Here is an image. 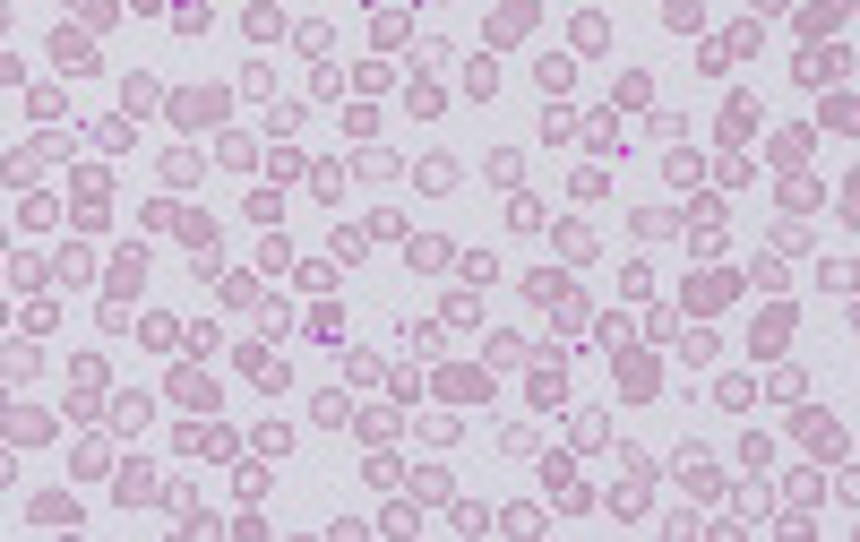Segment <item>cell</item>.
Returning <instances> with one entry per match:
<instances>
[{
	"mask_svg": "<svg viewBox=\"0 0 860 542\" xmlns=\"http://www.w3.org/2000/svg\"><path fill=\"white\" fill-rule=\"evenodd\" d=\"M800 78H809V87H826V78H843V52H809V61H800Z\"/></svg>",
	"mask_w": 860,
	"mask_h": 542,
	"instance_id": "cell-1",
	"label": "cell"
},
{
	"mask_svg": "<svg viewBox=\"0 0 860 542\" xmlns=\"http://www.w3.org/2000/svg\"><path fill=\"white\" fill-rule=\"evenodd\" d=\"M52 61H61V69H86V61H95V52H86L78 35H69V26H61V35H52Z\"/></svg>",
	"mask_w": 860,
	"mask_h": 542,
	"instance_id": "cell-2",
	"label": "cell"
},
{
	"mask_svg": "<svg viewBox=\"0 0 860 542\" xmlns=\"http://www.w3.org/2000/svg\"><path fill=\"white\" fill-rule=\"evenodd\" d=\"M121 499H129V508H138V499H155V465H129V474H121Z\"/></svg>",
	"mask_w": 860,
	"mask_h": 542,
	"instance_id": "cell-3",
	"label": "cell"
},
{
	"mask_svg": "<svg viewBox=\"0 0 860 542\" xmlns=\"http://www.w3.org/2000/svg\"><path fill=\"white\" fill-rule=\"evenodd\" d=\"M663 18L671 26H697V0H663Z\"/></svg>",
	"mask_w": 860,
	"mask_h": 542,
	"instance_id": "cell-4",
	"label": "cell"
},
{
	"mask_svg": "<svg viewBox=\"0 0 860 542\" xmlns=\"http://www.w3.org/2000/svg\"><path fill=\"white\" fill-rule=\"evenodd\" d=\"M9 78H18V61H9V52H0V87H9Z\"/></svg>",
	"mask_w": 860,
	"mask_h": 542,
	"instance_id": "cell-5",
	"label": "cell"
},
{
	"mask_svg": "<svg viewBox=\"0 0 860 542\" xmlns=\"http://www.w3.org/2000/svg\"><path fill=\"white\" fill-rule=\"evenodd\" d=\"M138 9H155V0H138Z\"/></svg>",
	"mask_w": 860,
	"mask_h": 542,
	"instance_id": "cell-6",
	"label": "cell"
}]
</instances>
